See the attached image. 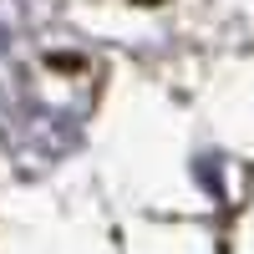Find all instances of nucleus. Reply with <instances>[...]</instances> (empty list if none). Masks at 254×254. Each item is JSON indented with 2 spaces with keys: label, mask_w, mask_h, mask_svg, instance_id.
<instances>
[{
  "label": "nucleus",
  "mask_w": 254,
  "mask_h": 254,
  "mask_svg": "<svg viewBox=\"0 0 254 254\" xmlns=\"http://www.w3.org/2000/svg\"><path fill=\"white\" fill-rule=\"evenodd\" d=\"M97 102V66L36 26H0V137L20 163H51Z\"/></svg>",
  "instance_id": "1"
}]
</instances>
